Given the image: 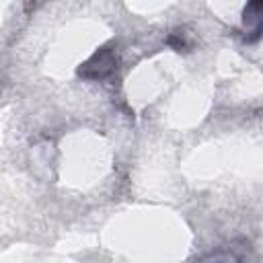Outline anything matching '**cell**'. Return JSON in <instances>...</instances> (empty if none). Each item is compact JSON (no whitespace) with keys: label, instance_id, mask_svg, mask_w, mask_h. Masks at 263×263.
Wrapping results in <instances>:
<instances>
[{"label":"cell","instance_id":"1","mask_svg":"<svg viewBox=\"0 0 263 263\" xmlns=\"http://www.w3.org/2000/svg\"><path fill=\"white\" fill-rule=\"evenodd\" d=\"M115 68H117L115 51L111 47H101L78 68V74L88 80H101V78H107Z\"/></svg>","mask_w":263,"mask_h":263}]
</instances>
